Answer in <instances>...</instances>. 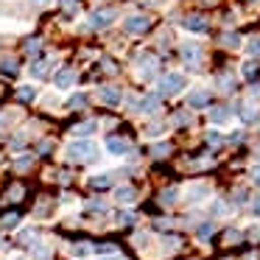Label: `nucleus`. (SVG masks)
<instances>
[{
  "instance_id": "nucleus-7",
  "label": "nucleus",
  "mask_w": 260,
  "mask_h": 260,
  "mask_svg": "<svg viewBox=\"0 0 260 260\" xmlns=\"http://www.w3.org/2000/svg\"><path fill=\"white\" fill-rule=\"evenodd\" d=\"M73 81H76V73H73V70H62V73L56 76V87H59V90H68Z\"/></svg>"
},
{
  "instance_id": "nucleus-32",
  "label": "nucleus",
  "mask_w": 260,
  "mask_h": 260,
  "mask_svg": "<svg viewBox=\"0 0 260 260\" xmlns=\"http://www.w3.org/2000/svg\"><path fill=\"white\" fill-rule=\"evenodd\" d=\"M101 260H123V257H118V254H112V257H101Z\"/></svg>"
},
{
  "instance_id": "nucleus-11",
  "label": "nucleus",
  "mask_w": 260,
  "mask_h": 260,
  "mask_svg": "<svg viewBox=\"0 0 260 260\" xmlns=\"http://www.w3.org/2000/svg\"><path fill=\"white\" fill-rule=\"evenodd\" d=\"M95 129H98V123H95V120H87V123L76 126V129H73V135H90V132H95Z\"/></svg>"
},
{
  "instance_id": "nucleus-21",
  "label": "nucleus",
  "mask_w": 260,
  "mask_h": 260,
  "mask_svg": "<svg viewBox=\"0 0 260 260\" xmlns=\"http://www.w3.org/2000/svg\"><path fill=\"white\" fill-rule=\"evenodd\" d=\"M0 70H3L6 76H14V73H17V62H12V59H3V68H0Z\"/></svg>"
},
{
  "instance_id": "nucleus-30",
  "label": "nucleus",
  "mask_w": 260,
  "mask_h": 260,
  "mask_svg": "<svg viewBox=\"0 0 260 260\" xmlns=\"http://www.w3.org/2000/svg\"><path fill=\"white\" fill-rule=\"evenodd\" d=\"M62 6L68 9V12H73V9H76V3H73V0H62Z\"/></svg>"
},
{
  "instance_id": "nucleus-19",
  "label": "nucleus",
  "mask_w": 260,
  "mask_h": 260,
  "mask_svg": "<svg viewBox=\"0 0 260 260\" xmlns=\"http://www.w3.org/2000/svg\"><path fill=\"white\" fill-rule=\"evenodd\" d=\"M207 193H210V187H207V185H199L196 190H190V199H193V202H199V199H204Z\"/></svg>"
},
{
  "instance_id": "nucleus-17",
  "label": "nucleus",
  "mask_w": 260,
  "mask_h": 260,
  "mask_svg": "<svg viewBox=\"0 0 260 260\" xmlns=\"http://www.w3.org/2000/svg\"><path fill=\"white\" fill-rule=\"evenodd\" d=\"M31 76H37V79H42V76H48V64H45V62H37L34 68H31Z\"/></svg>"
},
{
  "instance_id": "nucleus-4",
  "label": "nucleus",
  "mask_w": 260,
  "mask_h": 260,
  "mask_svg": "<svg viewBox=\"0 0 260 260\" xmlns=\"http://www.w3.org/2000/svg\"><path fill=\"white\" fill-rule=\"evenodd\" d=\"M115 17H118V12H115V9H98L90 20H92V28H107Z\"/></svg>"
},
{
  "instance_id": "nucleus-15",
  "label": "nucleus",
  "mask_w": 260,
  "mask_h": 260,
  "mask_svg": "<svg viewBox=\"0 0 260 260\" xmlns=\"http://www.w3.org/2000/svg\"><path fill=\"white\" fill-rule=\"evenodd\" d=\"M157 107H159V95H151V98L143 101V112H154Z\"/></svg>"
},
{
  "instance_id": "nucleus-5",
  "label": "nucleus",
  "mask_w": 260,
  "mask_h": 260,
  "mask_svg": "<svg viewBox=\"0 0 260 260\" xmlns=\"http://www.w3.org/2000/svg\"><path fill=\"white\" fill-rule=\"evenodd\" d=\"M120 98H123V95H120L118 87H104V90H101V101H104V104H109V107H118Z\"/></svg>"
},
{
  "instance_id": "nucleus-28",
  "label": "nucleus",
  "mask_w": 260,
  "mask_h": 260,
  "mask_svg": "<svg viewBox=\"0 0 260 260\" xmlns=\"http://www.w3.org/2000/svg\"><path fill=\"white\" fill-rule=\"evenodd\" d=\"M207 140H210V143H213V146H218V143H221V140H224V137H221V135H218V132H210V135H207Z\"/></svg>"
},
{
  "instance_id": "nucleus-10",
  "label": "nucleus",
  "mask_w": 260,
  "mask_h": 260,
  "mask_svg": "<svg viewBox=\"0 0 260 260\" xmlns=\"http://www.w3.org/2000/svg\"><path fill=\"white\" fill-rule=\"evenodd\" d=\"M207 101H210V92H204V90H199L190 95V107H204Z\"/></svg>"
},
{
  "instance_id": "nucleus-24",
  "label": "nucleus",
  "mask_w": 260,
  "mask_h": 260,
  "mask_svg": "<svg viewBox=\"0 0 260 260\" xmlns=\"http://www.w3.org/2000/svg\"><path fill=\"white\" fill-rule=\"evenodd\" d=\"M241 118H243V120H254L257 115H254L252 107H241Z\"/></svg>"
},
{
  "instance_id": "nucleus-31",
  "label": "nucleus",
  "mask_w": 260,
  "mask_h": 260,
  "mask_svg": "<svg viewBox=\"0 0 260 260\" xmlns=\"http://www.w3.org/2000/svg\"><path fill=\"white\" fill-rule=\"evenodd\" d=\"M37 48H40V42H37V40H34V42H28V45H25V51H28V53H31V51H37Z\"/></svg>"
},
{
  "instance_id": "nucleus-34",
  "label": "nucleus",
  "mask_w": 260,
  "mask_h": 260,
  "mask_svg": "<svg viewBox=\"0 0 260 260\" xmlns=\"http://www.w3.org/2000/svg\"><path fill=\"white\" fill-rule=\"evenodd\" d=\"M254 182H257V185H260V174H257V179H254Z\"/></svg>"
},
{
  "instance_id": "nucleus-27",
  "label": "nucleus",
  "mask_w": 260,
  "mask_h": 260,
  "mask_svg": "<svg viewBox=\"0 0 260 260\" xmlns=\"http://www.w3.org/2000/svg\"><path fill=\"white\" fill-rule=\"evenodd\" d=\"M87 104V95H73L70 98V107H84Z\"/></svg>"
},
{
  "instance_id": "nucleus-12",
  "label": "nucleus",
  "mask_w": 260,
  "mask_h": 260,
  "mask_svg": "<svg viewBox=\"0 0 260 260\" xmlns=\"http://www.w3.org/2000/svg\"><path fill=\"white\" fill-rule=\"evenodd\" d=\"M70 252H73V257H87V254L92 252V246H90V243H76Z\"/></svg>"
},
{
  "instance_id": "nucleus-6",
  "label": "nucleus",
  "mask_w": 260,
  "mask_h": 260,
  "mask_svg": "<svg viewBox=\"0 0 260 260\" xmlns=\"http://www.w3.org/2000/svg\"><path fill=\"white\" fill-rule=\"evenodd\" d=\"M185 28L187 31H196V34H204V31H207V20L199 17V14H196V17H187L185 20Z\"/></svg>"
},
{
  "instance_id": "nucleus-26",
  "label": "nucleus",
  "mask_w": 260,
  "mask_h": 260,
  "mask_svg": "<svg viewBox=\"0 0 260 260\" xmlns=\"http://www.w3.org/2000/svg\"><path fill=\"white\" fill-rule=\"evenodd\" d=\"M238 42H241V40H238L235 34H224V45L226 48H238Z\"/></svg>"
},
{
  "instance_id": "nucleus-14",
  "label": "nucleus",
  "mask_w": 260,
  "mask_h": 260,
  "mask_svg": "<svg viewBox=\"0 0 260 260\" xmlns=\"http://www.w3.org/2000/svg\"><path fill=\"white\" fill-rule=\"evenodd\" d=\"M17 95H20V101H34V98H37V90H34V87L25 84V87H20Z\"/></svg>"
},
{
  "instance_id": "nucleus-13",
  "label": "nucleus",
  "mask_w": 260,
  "mask_h": 260,
  "mask_svg": "<svg viewBox=\"0 0 260 260\" xmlns=\"http://www.w3.org/2000/svg\"><path fill=\"white\" fill-rule=\"evenodd\" d=\"M210 120H213V123H226V120H230V112H226V109H213V112H210Z\"/></svg>"
},
{
  "instance_id": "nucleus-25",
  "label": "nucleus",
  "mask_w": 260,
  "mask_h": 260,
  "mask_svg": "<svg viewBox=\"0 0 260 260\" xmlns=\"http://www.w3.org/2000/svg\"><path fill=\"white\" fill-rule=\"evenodd\" d=\"M174 199H176V187H171V190L162 193V204H174Z\"/></svg>"
},
{
  "instance_id": "nucleus-3",
  "label": "nucleus",
  "mask_w": 260,
  "mask_h": 260,
  "mask_svg": "<svg viewBox=\"0 0 260 260\" xmlns=\"http://www.w3.org/2000/svg\"><path fill=\"white\" fill-rule=\"evenodd\" d=\"M123 25H126V31H129V34H146L148 25H151V20L143 17V14H135V17H129Z\"/></svg>"
},
{
  "instance_id": "nucleus-1",
  "label": "nucleus",
  "mask_w": 260,
  "mask_h": 260,
  "mask_svg": "<svg viewBox=\"0 0 260 260\" xmlns=\"http://www.w3.org/2000/svg\"><path fill=\"white\" fill-rule=\"evenodd\" d=\"M68 157L76 162H92L98 157V146L92 140H76L68 146Z\"/></svg>"
},
{
  "instance_id": "nucleus-35",
  "label": "nucleus",
  "mask_w": 260,
  "mask_h": 260,
  "mask_svg": "<svg viewBox=\"0 0 260 260\" xmlns=\"http://www.w3.org/2000/svg\"><path fill=\"white\" fill-rule=\"evenodd\" d=\"M34 3H45V0H34Z\"/></svg>"
},
{
  "instance_id": "nucleus-2",
  "label": "nucleus",
  "mask_w": 260,
  "mask_h": 260,
  "mask_svg": "<svg viewBox=\"0 0 260 260\" xmlns=\"http://www.w3.org/2000/svg\"><path fill=\"white\" fill-rule=\"evenodd\" d=\"M182 87H185V76L182 73H168V76L159 79V92H162V95H176Z\"/></svg>"
},
{
  "instance_id": "nucleus-29",
  "label": "nucleus",
  "mask_w": 260,
  "mask_h": 260,
  "mask_svg": "<svg viewBox=\"0 0 260 260\" xmlns=\"http://www.w3.org/2000/svg\"><path fill=\"white\" fill-rule=\"evenodd\" d=\"M28 165H31V159H28V157H23V159H20V162H17V168H20V171H25V168H28Z\"/></svg>"
},
{
  "instance_id": "nucleus-33",
  "label": "nucleus",
  "mask_w": 260,
  "mask_h": 260,
  "mask_svg": "<svg viewBox=\"0 0 260 260\" xmlns=\"http://www.w3.org/2000/svg\"><path fill=\"white\" fill-rule=\"evenodd\" d=\"M254 210H257V213H260V199H257V204H254Z\"/></svg>"
},
{
  "instance_id": "nucleus-20",
  "label": "nucleus",
  "mask_w": 260,
  "mask_h": 260,
  "mask_svg": "<svg viewBox=\"0 0 260 260\" xmlns=\"http://www.w3.org/2000/svg\"><path fill=\"white\" fill-rule=\"evenodd\" d=\"M17 221H20L17 213H14V215H6V218L0 221V226H3V230H12V226H17Z\"/></svg>"
},
{
  "instance_id": "nucleus-16",
  "label": "nucleus",
  "mask_w": 260,
  "mask_h": 260,
  "mask_svg": "<svg viewBox=\"0 0 260 260\" xmlns=\"http://www.w3.org/2000/svg\"><path fill=\"white\" fill-rule=\"evenodd\" d=\"M132 199H135V190H132V187H120L118 190V202H132Z\"/></svg>"
},
{
  "instance_id": "nucleus-22",
  "label": "nucleus",
  "mask_w": 260,
  "mask_h": 260,
  "mask_svg": "<svg viewBox=\"0 0 260 260\" xmlns=\"http://www.w3.org/2000/svg\"><path fill=\"white\" fill-rule=\"evenodd\" d=\"M243 76H246V79H254V76H257V64L246 62V64H243Z\"/></svg>"
},
{
  "instance_id": "nucleus-23",
  "label": "nucleus",
  "mask_w": 260,
  "mask_h": 260,
  "mask_svg": "<svg viewBox=\"0 0 260 260\" xmlns=\"http://www.w3.org/2000/svg\"><path fill=\"white\" fill-rule=\"evenodd\" d=\"M171 151V146H168V143H159V146H154L151 148V154H154V157H162V154H168Z\"/></svg>"
},
{
  "instance_id": "nucleus-18",
  "label": "nucleus",
  "mask_w": 260,
  "mask_h": 260,
  "mask_svg": "<svg viewBox=\"0 0 260 260\" xmlns=\"http://www.w3.org/2000/svg\"><path fill=\"white\" fill-rule=\"evenodd\" d=\"M246 51L252 53V56H260V37H252V40H249Z\"/></svg>"
},
{
  "instance_id": "nucleus-9",
  "label": "nucleus",
  "mask_w": 260,
  "mask_h": 260,
  "mask_svg": "<svg viewBox=\"0 0 260 260\" xmlns=\"http://www.w3.org/2000/svg\"><path fill=\"white\" fill-rule=\"evenodd\" d=\"M90 185H92V187H98V190H101V187H109V185H112V176H109V174L92 176V179H90Z\"/></svg>"
},
{
  "instance_id": "nucleus-8",
  "label": "nucleus",
  "mask_w": 260,
  "mask_h": 260,
  "mask_svg": "<svg viewBox=\"0 0 260 260\" xmlns=\"http://www.w3.org/2000/svg\"><path fill=\"white\" fill-rule=\"evenodd\" d=\"M107 148L112 154H126V151H129V143L120 140V137H112V140H107Z\"/></svg>"
}]
</instances>
